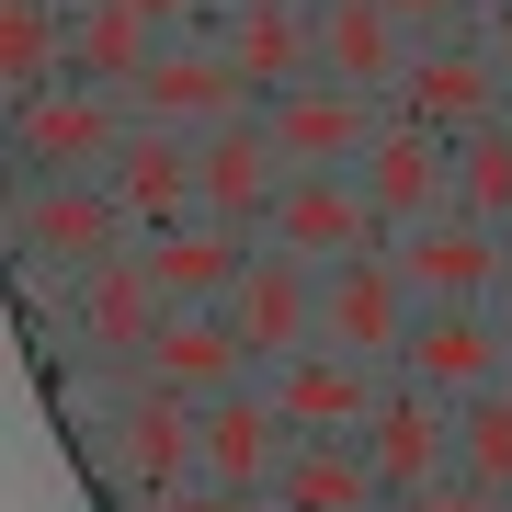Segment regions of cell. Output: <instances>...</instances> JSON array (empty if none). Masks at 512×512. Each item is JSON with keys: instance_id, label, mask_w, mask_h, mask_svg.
<instances>
[{"instance_id": "1", "label": "cell", "mask_w": 512, "mask_h": 512, "mask_svg": "<svg viewBox=\"0 0 512 512\" xmlns=\"http://www.w3.org/2000/svg\"><path fill=\"white\" fill-rule=\"evenodd\" d=\"M12 239H23V262H35L46 285H80L92 262L137 251V217H126V194H114L103 171H92V183H23Z\"/></svg>"}, {"instance_id": "2", "label": "cell", "mask_w": 512, "mask_h": 512, "mask_svg": "<svg viewBox=\"0 0 512 512\" xmlns=\"http://www.w3.org/2000/svg\"><path fill=\"white\" fill-rule=\"evenodd\" d=\"M126 114L183 126V137H217V126H251L262 92L239 80V57H228L217 35H160V57H148V80L126 92Z\"/></svg>"}, {"instance_id": "3", "label": "cell", "mask_w": 512, "mask_h": 512, "mask_svg": "<svg viewBox=\"0 0 512 512\" xmlns=\"http://www.w3.org/2000/svg\"><path fill=\"white\" fill-rule=\"evenodd\" d=\"M12 148H23L35 183H92V171H114V148H126V92L57 80V92L12 103Z\"/></svg>"}, {"instance_id": "4", "label": "cell", "mask_w": 512, "mask_h": 512, "mask_svg": "<svg viewBox=\"0 0 512 512\" xmlns=\"http://www.w3.org/2000/svg\"><path fill=\"white\" fill-rule=\"evenodd\" d=\"M410 319H421V296H410V274H399V251H387V239L319 274V342L365 353V365H399Z\"/></svg>"}, {"instance_id": "5", "label": "cell", "mask_w": 512, "mask_h": 512, "mask_svg": "<svg viewBox=\"0 0 512 512\" xmlns=\"http://www.w3.org/2000/svg\"><path fill=\"white\" fill-rule=\"evenodd\" d=\"M387 387H399V365H365V353H342V342H308V353H285V365H262V399L285 410V433H365Z\"/></svg>"}, {"instance_id": "6", "label": "cell", "mask_w": 512, "mask_h": 512, "mask_svg": "<svg viewBox=\"0 0 512 512\" xmlns=\"http://www.w3.org/2000/svg\"><path fill=\"white\" fill-rule=\"evenodd\" d=\"M387 114H410V126H433V137H478L490 114H512V92H501L490 57H478V35H433V46H410L399 80H387Z\"/></svg>"}, {"instance_id": "7", "label": "cell", "mask_w": 512, "mask_h": 512, "mask_svg": "<svg viewBox=\"0 0 512 512\" xmlns=\"http://www.w3.org/2000/svg\"><path fill=\"white\" fill-rule=\"evenodd\" d=\"M376 126H387V103H376V92H353V80H330V69H308L296 92L262 103V137L285 148V171H353Z\"/></svg>"}, {"instance_id": "8", "label": "cell", "mask_w": 512, "mask_h": 512, "mask_svg": "<svg viewBox=\"0 0 512 512\" xmlns=\"http://www.w3.org/2000/svg\"><path fill=\"white\" fill-rule=\"evenodd\" d=\"M387 251H399V274H410L421 308H490V285L512 274V228H478V217H456V205L399 228Z\"/></svg>"}, {"instance_id": "9", "label": "cell", "mask_w": 512, "mask_h": 512, "mask_svg": "<svg viewBox=\"0 0 512 512\" xmlns=\"http://www.w3.org/2000/svg\"><path fill=\"white\" fill-rule=\"evenodd\" d=\"M353 183H365L376 228L399 239V228H421V217H444V205H456V137H433V126H410V114H387V126L365 137V160H353Z\"/></svg>"}, {"instance_id": "10", "label": "cell", "mask_w": 512, "mask_h": 512, "mask_svg": "<svg viewBox=\"0 0 512 512\" xmlns=\"http://www.w3.org/2000/svg\"><path fill=\"white\" fill-rule=\"evenodd\" d=\"M194 444H205V410L194 399H171V387H126L114 399V433H103V456L114 478H126L137 501H171V490H194Z\"/></svg>"}, {"instance_id": "11", "label": "cell", "mask_w": 512, "mask_h": 512, "mask_svg": "<svg viewBox=\"0 0 512 512\" xmlns=\"http://www.w3.org/2000/svg\"><path fill=\"white\" fill-rule=\"evenodd\" d=\"M160 319H171V296H160V274H148L137 251H114V262H92V274L69 285V342L92 353V365H148Z\"/></svg>"}, {"instance_id": "12", "label": "cell", "mask_w": 512, "mask_h": 512, "mask_svg": "<svg viewBox=\"0 0 512 512\" xmlns=\"http://www.w3.org/2000/svg\"><path fill=\"white\" fill-rule=\"evenodd\" d=\"M365 456H376V490H387V512L399 501H421L433 478H456V399H433V387H387L376 399V421H365Z\"/></svg>"}, {"instance_id": "13", "label": "cell", "mask_w": 512, "mask_h": 512, "mask_svg": "<svg viewBox=\"0 0 512 512\" xmlns=\"http://www.w3.org/2000/svg\"><path fill=\"white\" fill-rule=\"evenodd\" d=\"M262 239L274 251H296V262H353V251H376V205H365V183L353 171H285V194H274V217H262Z\"/></svg>"}, {"instance_id": "14", "label": "cell", "mask_w": 512, "mask_h": 512, "mask_svg": "<svg viewBox=\"0 0 512 512\" xmlns=\"http://www.w3.org/2000/svg\"><path fill=\"white\" fill-rule=\"evenodd\" d=\"M137 262L160 274L171 308H228L239 274L262 262V228H228V217H183V228H148L137 239Z\"/></svg>"}, {"instance_id": "15", "label": "cell", "mask_w": 512, "mask_h": 512, "mask_svg": "<svg viewBox=\"0 0 512 512\" xmlns=\"http://www.w3.org/2000/svg\"><path fill=\"white\" fill-rule=\"evenodd\" d=\"M285 410L262 399V376L251 387H228V399H205V444H194V478L205 490H239V501H262L274 490V467H285Z\"/></svg>"}, {"instance_id": "16", "label": "cell", "mask_w": 512, "mask_h": 512, "mask_svg": "<svg viewBox=\"0 0 512 512\" xmlns=\"http://www.w3.org/2000/svg\"><path fill=\"white\" fill-rule=\"evenodd\" d=\"M148 387H171V399H228V387H251L262 365H251V342H239V319L228 308H171L160 319V342H148V365H137Z\"/></svg>"}, {"instance_id": "17", "label": "cell", "mask_w": 512, "mask_h": 512, "mask_svg": "<svg viewBox=\"0 0 512 512\" xmlns=\"http://www.w3.org/2000/svg\"><path fill=\"white\" fill-rule=\"evenodd\" d=\"M228 57H239V80H251L262 103L296 92V80L319 69V12L308 0H217V23H205Z\"/></svg>"}, {"instance_id": "18", "label": "cell", "mask_w": 512, "mask_h": 512, "mask_svg": "<svg viewBox=\"0 0 512 512\" xmlns=\"http://www.w3.org/2000/svg\"><path fill=\"white\" fill-rule=\"evenodd\" d=\"M228 319H239V342H251V365L308 353V342H319V262H296V251H274V239H262V262L239 274Z\"/></svg>"}, {"instance_id": "19", "label": "cell", "mask_w": 512, "mask_h": 512, "mask_svg": "<svg viewBox=\"0 0 512 512\" xmlns=\"http://www.w3.org/2000/svg\"><path fill=\"white\" fill-rule=\"evenodd\" d=\"M399 376H410V387H433V399H478V387H501V376H512V353H501L490 308H421V319H410V342H399Z\"/></svg>"}, {"instance_id": "20", "label": "cell", "mask_w": 512, "mask_h": 512, "mask_svg": "<svg viewBox=\"0 0 512 512\" xmlns=\"http://www.w3.org/2000/svg\"><path fill=\"white\" fill-rule=\"evenodd\" d=\"M274 194H285V148L262 137V114H251V126H217V137H194V217L262 228V217H274Z\"/></svg>"}, {"instance_id": "21", "label": "cell", "mask_w": 512, "mask_h": 512, "mask_svg": "<svg viewBox=\"0 0 512 512\" xmlns=\"http://www.w3.org/2000/svg\"><path fill=\"white\" fill-rule=\"evenodd\" d=\"M262 501H274V512H387V490H376V456H365V433H296Z\"/></svg>"}, {"instance_id": "22", "label": "cell", "mask_w": 512, "mask_h": 512, "mask_svg": "<svg viewBox=\"0 0 512 512\" xmlns=\"http://www.w3.org/2000/svg\"><path fill=\"white\" fill-rule=\"evenodd\" d=\"M103 183L126 194L137 239H148V228H183V217H194V137H183V126H148V114H126V148H114Z\"/></svg>"}, {"instance_id": "23", "label": "cell", "mask_w": 512, "mask_h": 512, "mask_svg": "<svg viewBox=\"0 0 512 512\" xmlns=\"http://www.w3.org/2000/svg\"><path fill=\"white\" fill-rule=\"evenodd\" d=\"M308 12H319V69L387 103V80L410 69V35H399V12H387V0H308Z\"/></svg>"}, {"instance_id": "24", "label": "cell", "mask_w": 512, "mask_h": 512, "mask_svg": "<svg viewBox=\"0 0 512 512\" xmlns=\"http://www.w3.org/2000/svg\"><path fill=\"white\" fill-rule=\"evenodd\" d=\"M148 57H160V23H148L137 0H69V80H92V92H137Z\"/></svg>"}, {"instance_id": "25", "label": "cell", "mask_w": 512, "mask_h": 512, "mask_svg": "<svg viewBox=\"0 0 512 512\" xmlns=\"http://www.w3.org/2000/svg\"><path fill=\"white\" fill-rule=\"evenodd\" d=\"M0 80H12V103L69 80V0H0Z\"/></svg>"}, {"instance_id": "26", "label": "cell", "mask_w": 512, "mask_h": 512, "mask_svg": "<svg viewBox=\"0 0 512 512\" xmlns=\"http://www.w3.org/2000/svg\"><path fill=\"white\" fill-rule=\"evenodd\" d=\"M456 478H478L490 501H512V376L456 399Z\"/></svg>"}, {"instance_id": "27", "label": "cell", "mask_w": 512, "mask_h": 512, "mask_svg": "<svg viewBox=\"0 0 512 512\" xmlns=\"http://www.w3.org/2000/svg\"><path fill=\"white\" fill-rule=\"evenodd\" d=\"M456 217L512 228V114H490L478 137H456Z\"/></svg>"}, {"instance_id": "28", "label": "cell", "mask_w": 512, "mask_h": 512, "mask_svg": "<svg viewBox=\"0 0 512 512\" xmlns=\"http://www.w3.org/2000/svg\"><path fill=\"white\" fill-rule=\"evenodd\" d=\"M387 12H399V35H410V46H433V35H467L478 0H387Z\"/></svg>"}, {"instance_id": "29", "label": "cell", "mask_w": 512, "mask_h": 512, "mask_svg": "<svg viewBox=\"0 0 512 512\" xmlns=\"http://www.w3.org/2000/svg\"><path fill=\"white\" fill-rule=\"evenodd\" d=\"M467 35H478V57H490V69H501V92H512V0H478V23H467Z\"/></svg>"}, {"instance_id": "30", "label": "cell", "mask_w": 512, "mask_h": 512, "mask_svg": "<svg viewBox=\"0 0 512 512\" xmlns=\"http://www.w3.org/2000/svg\"><path fill=\"white\" fill-rule=\"evenodd\" d=\"M399 512H512V501H490L478 478H433V490H421V501H399Z\"/></svg>"}, {"instance_id": "31", "label": "cell", "mask_w": 512, "mask_h": 512, "mask_svg": "<svg viewBox=\"0 0 512 512\" xmlns=\"http://www.w3.org/2000/svg\"><path fill=\"white\" fill-rule=\"evenodd\" d=\"M137 512H274V501H239V490H205V478H194V490H171V501H137Z\"/></svg>"}, {"instance_id": "32", "label": "cell", "mask_w": 512, "mask_h": 512, "mask_svg": "<svg viewBox=\"0 0 512 512\" xmlns=\"http://www.w3.org/2000/svg\"><path fill=\"white\" fill-rule=\"evenodd\" d=\"M148 23H160V35H205V23H217V0H137Z\"/></svg>"}, {"instance_id": "33", "label": "cell", "mask_w": 512, "mask_h": 512, "mask_svg": "<svg viewBox=\"0 0 512 512\" xmlns=\"http://www.w3.org/2000/svg\"><path fill=\"white\" fill-rule=\"evenodd\" d=\"M490 330H501V353H512V274L490 285Z\"/></svg>"}]
</instances>
